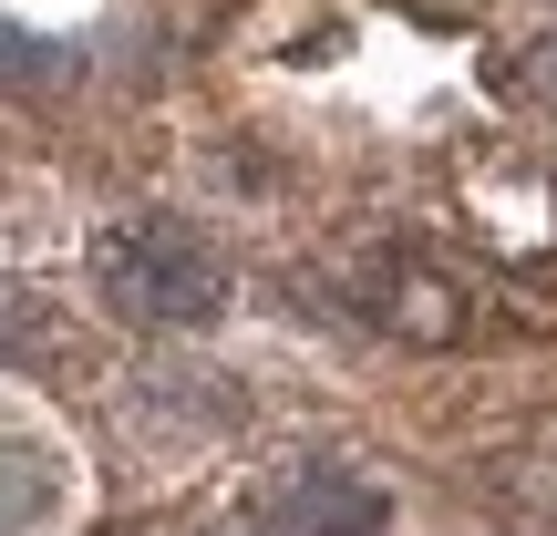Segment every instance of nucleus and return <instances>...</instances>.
I'll list each match as a JSON object with an SVG mask.
<instances>
[{
  "mask_svg": "<svg viewBox=\"0 0 557 536\" xmlns=\"http://www.w3.org/2000/svg\"><path fill=\"white\" fill-rule=\"evenodd\" d=\"M278 526H289V536H372L382 526V496L351 485V475H310L289 506H278Z\"/></svg>",
  "mask_w": 557,
  "mask_h": 536,
  "instance_id": "2",
  "label": "nucleus"
},
{
  "mask_svg": "<svg viewBox=\"0 0 557 536\" xmlns=\"http://www.w3.org/2000/svg\"><path fill=\"white\" fill-rule=\"evenodd\" d=\"M103 299L114 310H135V320H218V299H227V269L207 259L186 227H114L103 238Z\"/></svg>",
  "mask_w": 557,
  "mask_h": 536,
  "instance_id": "1",
  "label": "nucleus"
}]
</instances>
